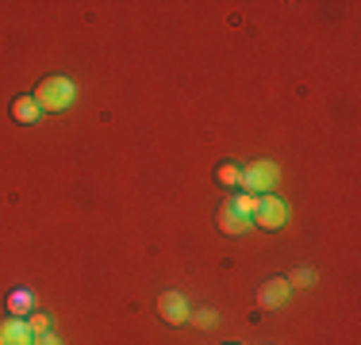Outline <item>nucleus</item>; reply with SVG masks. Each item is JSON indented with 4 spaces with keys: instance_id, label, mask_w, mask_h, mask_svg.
Listing matches in <instances>:
<instances>
[{
    "instance_id": "f257e3e1",
    "label": "nucleus",
    "mask_w": 361,
    "mask_h": 345,
    "mask_svg": "<svg viewBox=\"0 0 361 345\" xmlns=\"http://www.w3.org/2000/svg\"><path fill=\"white\" fill-rule=\"evenodd\" d=\"M73 100H77V89L70 77H47L35 89V104L42 111H66V108H73Z\"/></svg>"
},
{
    "instance_id": "f03ea898",
    "label": "nucleus",
    "mask_w": 361,
    "mask_h": 345,
    "mask_svg": "<svg viewBox=\"0 0 361 345\" xmlns=\"http://www.w3.org/2000/svg\"><path fill=\"white\" fill-rule=\"evenodd\" d=\"M238 184L243 192H273L277 188V165L273 161H250L246 169H238Z\"/></svg>"
},
{
    "instance_id": "7ed1b4c3",
    "label": "nucleus",
    "mask_w": 361,
    "mask_h": 345,
    "mask_svg": "<svg viewBox=\"0 0 361 345\" xmlns=\"http://www.w3.org/2000/svg\"><path fill=\"white\" fill-rule=\"evenodd\" d=\"M250 222H257V227H265V230H281L288 222V207L281 203L277 196H257V207H254Z\"/></svg>"
},
{
    "instance_id": "20e7f679",
    "label": "nucleus",
    "mask_w": 361,
    "mask_h": 345,
    "mask_svg": "<svg viewBox=\"0 0 361 345\" xmlns=\"http://www.w3.org/2000/svg\"><path fill=\"white\" fill-rule=\"evenodd\" d=\"M158 315L166 318L169 326H185L188 322V303L180 291H161L158 296Z\"/></svg>"
},
{
    "instance_id": "39448f33",
    "label": "nucleus",
    "mask_w": 361,
    "mask_h": 345,
    "mask_svg": "<svg viewBox=\"0 0 361 345\" xmlns=\"http://www.w3.org/2000/svg\"><path fill=\"white\" fill-rule=\"evenodd\" d=\"M31 341H35V334L23 318H4L0 322V345H31Z\"/></svg>"
},
{
    "instance_id": "423d86ee",
    "label": "nucleus",
    "mask_w": 361,
    "mask_h": 345,
    "mask_svg": "<svg viewBox=\"0 0 361 345\" xmlns=\"http://www.w3.org/2000/svg\"><path fill=\"white\" fill-rule=\"evenodd\" d=\"M288 280H281V276H277V280H265L262 284V291H257V303H262L265 310H273V307H285L288 303Z\"/></svg>"
},
{
    "instance_id": "0eeeda50",
    "label": "nucleus",
    "mask_w": 361,
    "mask_h": 345,
    "mask_svg": "<svg viewBox=\"0 0 361 345\" xmlns=\"http://www.w3.org/2000/svg\"><path fill=\"white\" fill-rule=\"evenodd\" d=\"M246 227H250V215H243L231 200L219 207V230L223 234H246Z\"/></svg>"
},
{
    "instance_id": "6e6552de",
    "label": "nucleus",
    "mask_w": 361,
    "mask_h": 345,
    "mask_svg": "<svg viewBox=\"0 0 361 345\" xmlns=\"http://www.w3.org/2000/svg\"><path fill=\"white\" fill-rule=\"evenodd\" d=\"M39 115H42V108L35 104V96H16L12 100V119L16 123H35Z\"/></svg>"
},
{
    "instance_id": "1a4fd4ad",
    "label": "nucleus",
    "mask_w": 361,
    "mask_h": 345,
    "mask_svg": "<svg viewBox=\"0 0 361 345\" xmlns=\"http://www.w3.org/2000/svg\"><path fill=\"white\" fill-rule=\"evenodd\" d=\"M312 284H315V272L312 269H296V272L288 276V288H312Z\"/></svg>"
},
{
    "instance_id": "9d476101",
    "label": "nucleus",
    "mask_w": 361,
    "mask_h": 345,
    "mask_svg": "<svg viewBox=\"0 0 361 345\" xmlns=\"http://www.w3.org/2000/svg\"><path fill=\"white\" fill-rule=\"evenodd\" d=\"M231 203H235L243 215H254V207H257V196H250V192H246V196H231Z\"/></svg>"
},
{
    "instance_id": "9b49d317",
    "label": "nucleus",
    "mask_w": 361,
    "mask_h": 345,
    "mask_svg": "<svg viewBox=\"0 0 361 345\" xmlns=\"http://www.w3.org/2000/svg\"><path fill=\"white\" fill-rule=\"evenodd\" d=\"M27 326H31V334H35V338H39V334H50L47 315H31V318H27Z\"/></svg>"
},
{
    "instance_id": "f8f14e48",
    "label": "nucleus",
    "mask_w": 361,
    "mask_h": 345,
    "mask_svg": "<svg viewBox=\"0 0 361 345\" xmlns=\"http://www.w3.org/2000/svg\"><path fill=\"white\" fill-rule=\"evenodd\" d=\"M219 180H223V184H238V165H223Z\"/></svg>"
},
{
    "instance_id": "ddd939ff",
    "label": "nucleus",
    "mask_w": 361,
    "mask_h": 345,
    "mask_svg": "<svg viewBox=\"0 0 361 345\" xmlns=\"http://www.w3.org/2000/svg\"><path fill=\"white\" fill-rule=\"evenodd\" d=\"M188 318H192L196 326H204V330H208V326L216 322V310H200V315H188Z\"/></svg>"
},
{
    "instance_id": "4468645a",
    "label": "nucleus",
    "mask_w": 361,
    "mask_h": 345,
    "mask_svg": "<svg viewBox=\"0 0 361 345\" xmlns=\"http://www.w3.org/2000/svg\"><path fill=\"white\" fill-rule=\"evenodd\" d=\"M31 345H62V341H58V338H54V334H39V338H35V341H31Z\"/></svg>"
},
{
    "instance_id": "2eb2a0df",
    "label": "nucleus",
    "mask_w": 361,
    "mask_h": 345,
    "mask_svg": "<svg viewBox=\"0 0 361 345\" xmlns=\"http://www.w3.org/2000/svg\"><path fill=\"white\" fill-rule=\"evenodd\" d=\"M27 303H31V296H27V291H20V296L12 299V307H27Z\"/></svg>"
}]
</instances>
